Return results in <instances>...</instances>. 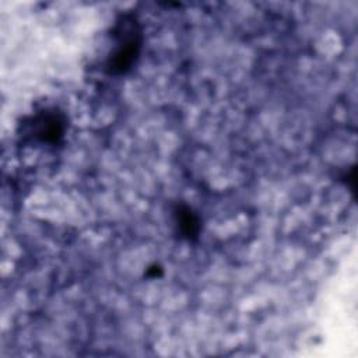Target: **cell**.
Listing matches in <instances>:
<instances>
[{
	"mask_svg": "<svg viewBox=\"0 0 358 358\" xmlns=\"http://www.w3.org/2000/svg\"><path fill=\"white\" fill-rule=\"evenodd\" d=\"M115 48L106 59V71L113 76L127 73L137 62L141 46L143 35L137 20L130 15H122L113 29Z\"/></svg>",
	"mask_w": 358,
	"mask_h": 358,
	"instance_id": "obj_1",
	"label": "cell"
},
{
	"mask_svg": "<svg viewBox=\"0 0 358 358\" xmlns=\"http://www.w3.org/2000/svg\"><path fill=\"white\" fill-rule=\"evenodd\" d=\"M66 129L64 116L56 109H45L34 116L32 133L42 143H57L62 140Z\"/></svg>",
	"mask_w": 358,
	"mask_h": 358,
	"instance_id": "obj_2",
	"label": "cell"
},
{
	"mask_svg": "<svg viewBox=\"0 0 358 358\" xmlns=\"http://www.w3.org/2000/svg\"><path fill=\"white\" fill-rule=\"evenodd\" d=\"M175 225L178 232L187 239H194L200 232V218L197 214L185 204H178L173 211Z\"/></svg>",
	"mask_w": 358,
	"mask_h": 358,
	"instance_id": "obj_3",
	"label": "cell"
},
{
	"mask_svg": "<svg viewBox=\"0 0 358 358\" xmlns=\"http://www.w3.org/2000/svg\"><path fill=\"white\" fill-rule=\"evenodd\" d=\"M161 273H162V271H161V268H159V267H155V266H154V267H151V268L147 271V274H148V275H151V277L161 275Z\"/></svg>",
	"mask_w": 358,
	"mask_h": 358,
	"instance_id": "obj_4",
	"label": "cell"
}]
</instances>
